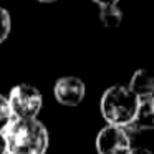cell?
I'll use <instances>...</instances> for the list:
<instances>
[{
    "instance_id": "52a82bcc",
    "label": "cell",
    "mask_w": 154,
    "mask_h": 154,
    "mask_svg": "<svg viewBox=\"0 0 154 154\" xmlns=\"http://www.w3.org/2000/svg\"><path fill=\"white\" fill-rule=\"evenodd\" d=\"M128 88L137 98L152 96L154 94V70H147V68L136 70L133 73V76H131Z\"/></svg>"
},
{
    "instance_id": "4fadbf2b",
    "label": "cell",
    "mask_w": 154,
    "mask_h": 154,
    "mask_svg": "<svg viewBox=\"0 0 154 154\" xmlns=\"http://www.w3.org/2000/svg\"><path fill=\"white\" fill-rule=\"evenodd\" d=\"M0 154H7V141L4 133H0Z\"/></svg>"
},
{
    "instance_id": "9c48e42d",
    "label": "cell",
    "mask_w": 154,
    "mask_h": 154,
    "mask_svg": "<svg viewBox=\"0 0 154 154\" xmlns=\"http://www.w3.org/2000/svg\"><path fill=\"white\" fill-rule=\"evenodd\" d=\"M14 119H15V116L12 113V108H10L7 96L0 94V133H4Z\"/></svg>"
},
{
    "instance_id": "5b68a950",
    "label": "cell",
    "mask_w": 154,
    "mask_h": 154,
    "mask_svg": "<svg viewBox=\"0 0 154 154\" xmlns=\"http://www.w3.org/2000/svg\"><path fill=\"white\" fill-rule=\"evenodd\" d=\"M53 94L63 106H78L86 96V85L78 76H61L53 86Z\"/></svg>"
},
{
    "instance_id": "8fae6325",
    "label": "cell",
    "mask_w": 154,
    "mask_h": 154,
    "mask_svg": "<svg viewBox=\"0 0 154 154\" xmlns=\"http://www.w3.org/2000/svg\"><path fill=\"white\" fill-rule=\"evenodd\" d=\"M96 5L100 7H106V5H118L119 4V0H93Z\"/></svg>"
},
{
    "instance_id": "7a4b0ae2",
    "label": "cell",
    "mask_w": 154,
    "mask_h": 154,
    "mask_svg": "<svg viewBox=\"0 0 154 154\" xmlns=\"http://www.w3.org/2000/svg\"><path fill=\"white\" fill-rule=\"evenodd\" d=\"M139 98L124 85H113L103 93L100 111L109 126L128 128L137 113Z\"/></svg>"
},
{
    "instance_id": "30bf717a",
    "label": "cell",
    "mask_w": 154,
    "mask_h": 154,
    "mask_svg": "<svg viewBox=\"0 0 154 154\" xmlns=\"http://www.w3.org/2000/svg\"><path fill=\"white\" fill-rule=\"evenodd\" d=\"M12 30V18L7 8L0 7V45L8 38Z\"/></svg>"
},
{
    "instance_id": "ba28073f",
    "label": "cell",
    "mask_w": 154,
    "mask_h": 154,
    "mask_svg": "<svg viewBox=\"0 0 154 154\" xmlns=\"http://www.w3.org/2000/svg\"><path fill=\"white\" fill-rule=\"evenodd\" d=\"M100 22L108 28H116L123 22V10L118 5L100 7Z\"/></svg>"
},
{
    "instance_id": "277c9868",
    "label": "cell",
    "mask_w": 154,
    "mask_h": 154,
    "mask_svg": "<svg viewBox=\"0 0 154 154\" xmlns=\"http://www.w3.org/2000/svg\"><path fill=\"white\" fill-rule=\"evenodd\" d=\"M98 154H129L131 137L124 128L104 126L96 136Z\"/></svg>"
},
{
    "instance_id": "7c38bea8",
    "label": "cell",
    "mask_w": 154,
    "mask_h": 154,
    "mask_svg": "<svg viewBox=\"0 0 154 154\" xmlns=\"http://www.w3.org/2000/svg\"><path fill=\"white\" fill-rule=\"evenodd\" d=\"M129 154H152L147 147H131Z\"/></svg>"
},
{
    "instance_id": "8992f818",
    "label": "cell",
    "mask_w": 154,
    "mask_h": 154,
    "mask_svg": "<svg viewBox=\"0 0 154 154\" xmlns=\"http://www.w3.org/2000/svg\"><path fill=\"white\" fill-rule=\"evenodd\" d=\"M124 129H133L134 133L137 131H151L154 129V94L146 98H139L137 104V113L134 121Z\"/></svg>"
},
{
    "instance_id": "3957f363",
    "label": "cell",
    "mask_w": 154,
    "mask_h": 154,
    "mask_svg": "<svg viewBox=\"0 0 154 154\" xmlns=\"http://www.w3.org/2000/svg\"><path fill=\"white\" fill-rule=\"evenodd\" d=\"M15 119H37L43 108V96L40 90L28 83H20L10 90L7 96Z\"/></svg>"
},
{
    "instance_id": "6da1fadb",
    "label": "cell",
    "mask_w": 154,
    "mask_h": 154,
    "mask_svg": "<svg viewBox=\"0 0 154 154\" xmlns=\"http://www.w3.org/2000/svg\"><path fill=\"white\" fill-rule=\"evenodd\" d=\"M7 154H45L48 131L40 119H14L4 131Z\"/></svg>"
},
{
    "instance_id": "5bb4252c",
    "label": "cell",
    "mask_w": 154,
    "mask_h": 154,
    "mask_svg": "<svg viewBox=\"0 0 154 154\" xmlns=\"http://www.w3.org/2000/svg\"><path fill=\"white\" fill-rule=\"evenodd\" d=\"M42 4H53V2H58V0H38Z\"/></svg>"
}]
</instances>
